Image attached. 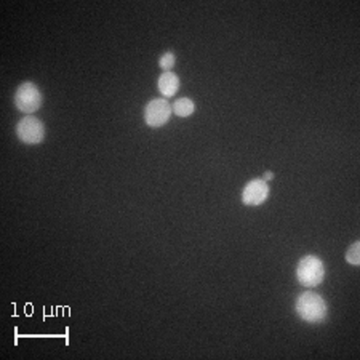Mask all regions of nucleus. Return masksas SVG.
Wrapping results in <instances>:
<instances>
[{
  "label": "nucleus",
  "mask_w": 360,
  "mask_h": 360,
  "mask_svg": "<svg viewBox=\"0 0 360 360\" xmlns=\"http://www.w3.org/2000/svg\"><path fill=\"white\" fill-rule=\"evenodd\" d=\"M296 314L307 323H320L327 319L328 307L325 300L314 291H305L295 302Z\"/></svg>",
  "instance_id": "obj_1"
},
{
  "label": "nucleus",
  "mask_w": 360,
  "mask_h": 360,
  "mask_svg": "<svg viewBox=\"0 0 360 360\" xmlns=\"http://www.w3.org/2000/svg\"><path fill=\"white\" fill-rule=\"evenodd\" d=\"M273 178H274L273 171H266V173H264V181H271Z\"/></svg>",
  "instance_id": "obj_11"
},
{
  "label": "nucleus",
  "mask_w": 360,
  "mask_h": 360,
  "mask_svg": "<svg viewBox=\"0 0 360 360\" xmlns=\"http://www.w3.org/2000/svg\"><path fill=\"white\" fill-rule=\"evenodd\" d=\"M323 277H325V266L320 258L309 255V257L300 259L298 266H296V279L302 286L314 289L322 284Z\"/></svg>",
  "instance_id": "obj_2"
},
{
  "label": "nucleus",
  "mask_w": 360,
  "mask_h": 360,
  "mask_svg": "<svg viewBox=\"0 0 360 360\" xmlns=\"http://www.w3.org/2000/svg\"><path fill=\"white\" fill-rule=\"evenodd\" d=\"M269 197V186L264 180H252L242 191V202L247 207H258Z\"/></svg>",
  "instance_id": "obj_6"
},
{
  "label": "nucleus",
  "mask_w": 360,
  "mask_h": 360,
  "mask_svg": "<svg viewBox=\"0 0 360 360\" xmlns=\"http://www.w3.org/2000/svg\"><path fill=\"white\" fill-rule=\"evenodd\" d=\"M175 62H176V56L173 51H166V53H164L159 58V66L164 69V72H169L173 69Z\"/></svg>",
  "instance_id": "obj_10"
},
{
  "label": "nucleus",
  "mask_w": 360,
  "mask_h": 360,
  "mask_svg": "<svg viewBox=\"0 0 360 360\" xmlns=\"http://www.w3.org/2000/svg\"><path fill=\"white\" fill-rule=\"evenodd\" d=\"M17 135L24 144H40L45 138V125L37 117H23L17 123Z\"/></svg>",
  "instance_id": "obj_5"
},
{
  "label": "nucleus",
  "mask_w": 360,
  "mask_h": 360,
  "mask_svg": "<svg viewBox=\"0 0 360 360\" xmlns=\"http://www.w3.org/2000/svg\"><path fill=\"white\" fill-rule=\"evenodd\" d=\"M171 109H173V112L178 117H189L196 111V104L189 98H180V100H176Z\"/></svg>",
  "instance_id": "obj_8"
},
{
  "label": "nucleus",
  "mask_w": 360,
  "mask_h": 360,
  "mask_svg": "<svg viewBox=\"0 0 360 360\" xmlns=\"http://www.w3.org/2000/svg\"><path fill=\"white\" fill-rule=\"evenodd\" d=\"M157 88L164 98L175 96L176 92H178V88H180L178 76L171 71L164 72V74H162L157 80Z\"/></svg>",
  "instance_id": "obj_7"
},
{
  "label": "nucleus",
  "mask_w": 360,
  "mask_h": 360,
  "mask_svg": "<svg viewBox=\"0 0 360 360\" xmlns=\"http://www.w3.org/2000/svg\"><path fill=\"white\" fill-rule=\"evenodd\" d=\"M346 261L349 264L352 266H359L360 264V242H354L351 245V248L346 252Z\"/></svg>",
  "instance_id": "obj_9"
},
{
  "label": "nucleus",
  "mask_w": 360,
  "mask_h": 360,
  "mask_svg": "<svg viewBox=\"0 0 360 360\" xmlns=\"http://www.w3.org/2000/svg\"><path fill=\"white\" fill-rule=\"evenodd\" d=\"M44 96H42L40 88L34 82H24L15 92V104L21 112L34 114L42 108Z\"/></svg>",
  "instance_id": "obj_3"
},
{
  "label": "nucleus",
  "mask_w": 360,
  "mask_h": 360,
  "mask_svg": "<svg viewBox=\"0 0 360 360\" xmlns=\"http://www.w3.org/2000/svg\"><path fill=\"white\" fill-rule=\"evenodd\" d=\"M171 112H173V109H171L165 98H155V100H151L146 104L144 120L149 127L160 128L165 123H169V120L171 119Z\"/></svg>",
  "instance_id": "obj_4"
}]
</instances>
